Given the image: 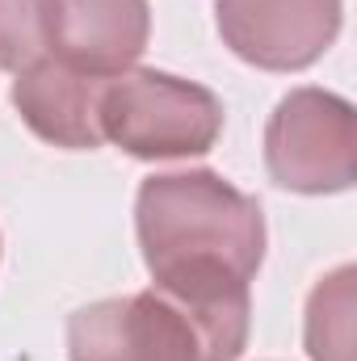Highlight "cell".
Masks as SVG:
<instances>
[{
  "label": "cell",
  "mask_w": 357,
  "mask_h": 361,
  "mask_svg": "<svg viewBox=\"0 0 357 361\" xmlns=\"http://www.w3.org/2000/svg\"><path fill=\"white\" fill-rule=\"evenodd\" d=\"M152 38L147 0H55L51 55L76 72L114 80L139 63Z\"/></svg>",
  "instance_id": "obj_6"
},
{
  "label": "cell",
  "mask_w": 357,
  "mask_h": 361,
  "mask_svg": "<svg viewBox=\"0 0 357 361\" xmlns=\"http://www.w3.org/2000/svg\"><path fill=\"white\" fill-rule=\"evenodd\" d=\"M265 169L290 193H345L357 180V109L328 89H294L265 126Z\"/></svg>",
  "instance_id": "obj_3"
},
{
  "label": "cell",
  "mask_w": 357,
  "mask_h": 361,
  "mask_svg": "<svg viewBox=\"0 0 357 361\" xmlns=\"http://www.w3.org/2000/svg\"><path fill=\"white\" fill-rule=\"evenodd\" d=\"M68 361H210L189 311L169 294L135 290L68 319Z\"/></svg>",
  "instance_id": "obj_4"
},
{
  "label": "cell",
  "mask_w": 357,
  "mask_h": 361,
  "mask_svg": "<svg viewBox=\"0 0 357 361\" xmlns=\"http://www.w3.org/2000/svg\"><path fill=\"white\" fill-rule=\"evenodd\" d=\"M223 135V101L206 85L131 68L101 92V139L135 160L206 156Z\"/></svg>",
  "instance_id": "obj_2"
},
{
  "label": "cell",
  "mask_w": 357,
  "mask_h": 361,
  "mask_svg": "<svg viewBox=\"0 0 357 361\" xmlns=\"http://www.w3.org/2000/svg\"><path fill=\"white\" fill-rule=\"evenodd\" d=\"M139 252L152 286L189 311L210 361L248 345L253 277L265 261V210L210 169L156 173L135 197Z\"/></svg>",
  "instance_id": "obj_1"
},
{
  "label": "cell",
  "mask_w": 357,
  "mask_h": 361,
  "mask_svg": "<svg viewBox=\"0 0 357 361\" xmlns=\"http://www.w3.org/2000/svg\"><path fill=\"white\" fill-rule=\"evenodd\" d=\"M109 80L89 76L68 68L63 59L47 55L34 68L17 72L13 80V105L21 114V122L68 152H92L101 147V92Z\"/></svg>",
  "instance_id": "obj_7"
},
{
  "label": "cell",
  "mask_w": 357,
  "mask_h": 361,
  "mask_svg": "<svg viewBox=\"0 0 357 361\" xmlns=\"http://www.w3.org/2000/svg\"><path fill=\"white\" fill-rule=\"evenodd\" d=\"M345 0H214L227 51L261 72H303L337 42Z\"/></svg>",
  "instance_id": "obj_5"
},
{
  "label": "cell",
  "mask_w": 357,
  "mask_h": 361,
  "mask_svg": "<svg viewBox=\"0 0 357 361\" xmlns=\"http://www.w3.org/2000/svg\"><path fill=\"white\" fill-rule=\"evenodd\" d=\"M357 269L341 265L315 281L307 298L303 341L311 361H353V311H357Z\"/></svg>",
  "instance_id": "obj_8"
},
{
  "label": "cell",
  "mask_w": 357,
  "mask_h": 361,
  "mask_svg": "<svg viewBox=\"0 0 357 361\" xmlns=\"http://www.w3.org/2000/svg\"><path fill=\"white\" fill-rule=\"evenodd\" d=\"M55 0H0V72H25L51 55Z\"/></svg>",
  "instance_id": "obj_9"
}]
</instances>
